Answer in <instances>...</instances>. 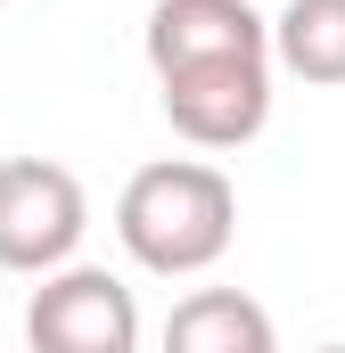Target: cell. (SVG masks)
Instances as JSON below:
<instances>
[{"mask_svg": "<svg viewBox=\"0 0 345 353\" xmlns=\"http://www.w3.org/2000/svg\"><path fill=\"white\" fill-rule=\"evenodd\" d=\"M0 8H8V0H0Z\"/></svg>", "mask_w": 345, "mask_h": 353, "instance_id": "obj_9", "label": "cell"}, {"mask_svg": "<svg viewBox=\"0 0 345 353\" xmlns=\"http://www.w3.org/2000/svg\"><path fill=\"white\" fill-rule=\"evenodd\" d=\"M25 353H140V296L107 263H66L25 296Z\"/></svg>", "mask_w": 345, "mask_h": 353, "instance_id": "obj_3", "label": "cell"}, {"mask_svg": "<svg viewBox=\"0 0 345 353\" xmlns=\"http://www.w3.org/2000/svg\"><path fill=\"white\" fill-rule=\"evenodd\" d=\"M115 239L124 255L157 279H197L230 255L239 239V189L206 157H157L124 181L115 197Z\"/></svg>", "mask_w": 345, "mask_h": 353, "instance_id": "obj_1", "label": "cell"}, {"mask_svg": "<svg viewBox=\"0 0 345 353\" xmlns=\"http://www.w3.org/2000/svg\"><path fill=\"white\" fill-rule=\"evenodd\" d=\"M165 353H279V329L247 288H189L165 312Z\"/></svg>", "mask_w": 345, "mask_h": 353, "instance_id": "obj_6", "label": "cell"}, {"mask_svg": "<svg viewBox=\"0 0 345 353\" xmlns=\"http://www.w3.org/2000/svg\"><path fill=\"white\" fill-rule=\"evenodd\" d=\"M140 50L148 74H181L206 58H271V17L255 0H157Z\"/></svg>", "mask_w": 345, "mask_h": 353, "instance_id": "obj_5", "label": "cell"}, {"mask_svg": "<svg viewBox=\"0 0 345 353\" xmlns=\"http://www.w3.org/2000/svg\"><path fill=\"white\" fill-rule=\"evenodd\" d=\"M90 197L58 157H0V271L50 279L83 255Z\"/></svg>", "mask_w": 345, "mask_h": 353, "instance_id": "obj_2", "label": "cell"}, {"mask_svg": "<svg viewBox=\"0 0 345 353\" xmlns=\"http://www.w3.org/2000/svg\"><path fill=\"white\" fill-rule=\"evenodd\" d=\"M271 66L313 90H345V0H288L271 17Z\"/></svg>", "mask_w": 345, "mask_h": 353, "instance_id": "obj_7", "label": "cell"}, {"mask_svg": "<svg viewBox=\"0 0 345 353\" xmlns=\"http://www.w3.org/2000/svg\"><path fill=\"white\" fill-rule=\"evenodd\" d=\"M313 353H345V345H313Z\"/></svg>", "mask_w": 345, "mask_h": 353, "instance_id": "obj_8", "label": "cell"}, {"mask_svg": "<svg viewBox=\"0 0 345 353\" xmlns=\"http://www.w3.org/2000/svg\"><path fill=\"white\" fill-rule=\"evenodd\" d=\"M157 99H165V123L189 148H206V157L247 148L271 123V58H206V66L157 74Z\"/></svg>", "mask_w": 345, "mask_h": 353, "instance_id": "obj_4", "label": "cell"}]
</instances>
